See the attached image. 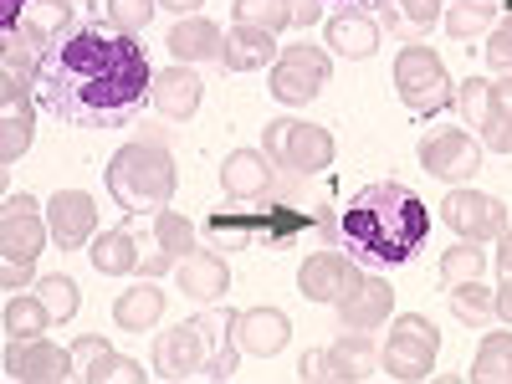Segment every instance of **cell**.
I'll use <instances>...</instances> for the list:
<instances>
[{"instance_id": "277c9868", "label": "cell", "mask_w": 512, "mask_h": 384, "mask_svg": "<svg viewBox=\"0 0 512 384\" xmlns=\"http://www.w3.org/2000/svg\"><path fill=\"white\" fill-rule=\"evenodd\" d=\"M108 195L113 205H123L128 216H159V210L175 200V159H169L164 144L154 139H134V144H123L113 159H108Z\"/></svg>"}, {"instance_id": "f5cc1de1", "label": "cell", "mask_w": 512, "mask_h": 384, "mask_svg": "<svg viewBox=\"0 0 512 384\" xmlns=\"http://www.w3.org/2000/svg\"><path fill=\"white\" fill-rule=\"evenodd\" d=\"M72 6H82V0H72Z\"/></svg>"}, {"instance_id": "4316f807", "label": "cell", "mask_w": 512, "mask_h": 384, "mask_svg": "<svg viewBox=\"0 0 512 384\" xmlns=\"http://www.w3.org/2000/svg\"><path fill=\"white\" fill-rule=\"evenodd\" d=\"M164 318V292L154 287V277H144L139 287H123L118 292V303H113V323L123 333H144Z\"/></svg>"}, {"instance_id": "7a4b0ae2", "label": "cell", "mask_w": 512, "mask_h": 384, "mask_svg": "<svg viewBox=\"0 0 512 384\" xmlns=\"http://www.w3.org/2000/svg\"><path fill=\"white\" fill-rule=\"evenodd\" d=\"M338 236H344L349 256L364 267H405L420 256L425 236H431V210H425V200L410 185L379 180V185H364L344 205Z\"/></svg>"}, {"instance_id": "f546056e", "label": "cell", "mask_w": 512, "mask_h": 384, "mask_svg": "<svg viewBox=\"0 0 512 384\" xmlns=\"http://www.w3.org/2000/svg\"><path fill=\"white\" fill-rule=\"evenodd\" d=\"M482 149L512 154V72L502 82H492V108H487V123H482Z\"/></svg>"}, {"instance_id": "7c38bea8", "label": "cell", "mask_w": 512, "mask_h": 384, "mask_svg": "<svg viewBox=\"0 0 512 384\" xmlns=\"http://www.w3.org/2000/svg\"><path fill=\"white\" fill-rule=\"evenodd\" d=\"M72 349H57L47 338H6V379L21 384H62L72 379Z\"/></svg>"}, {"instance_id": "11a10c76", "label": "cell", "mask_w": 512, "mask_h": 384, "mask_svg": "<svg viewBox=\"0 0 512 384\" xmlns=\"http://www.w3.org/2000/svg\"><path fill=\"white\" fill-rule=\"evenodd\" d=\"M344 6H349V0H344Z\"/></svg>"}, {"instance_id": "3957f363", "label": "cell", "mask_w": 512, "mask_h": 384, "mask_svg": "<svg viewBox=\"0 0 512 384\" xmlns=\"http://www.w3.org/2000/svg\"><path fill=\"white\" fill-rule=\"evenodd\" d=\"M236 313H200L154 338V374L164 379H231L236 374Z\"/></svg>"}, {"instance_id": "f35d334b", "label": "cell", "mask_w": 512, "mask_h": 384, "mask_svg": "<svg viewBox=\"0 0 512 384\" xmlns=\"http://www.w3.org/2000/svg\"><path fill=\"white\" fill-rule=\"evenodd\" d=\"M36 297H41V303H47L52 308V318H72L77 313V303H82V297H77V282L67 277V272H52V277H41L36 282Z\"/></svg>"}, {"instance_id": "8d00e7d4", "label": "cell", "mask_w": 512, "mask_h": 384, "mask_svg": "<svg viewBox=\"0 0 512 384\" xmlns=\"http://www.w3.org/2000/svg\"><path fill=\"white\" fill-rule=\"evenodd\" d=\"M236 21L241 26H262V31H287L292 26V0H236Z\"/></svg>"}, {"instance_id": "db71d44e", "label": "cell", "mask_w": 512, "mask_h": 384, "mask_svg": "<svg viewBox=\"0 0 512 384\" xmlns=\"http://www.w3.org/2000/svg\"><path fill=\"white\" fill-rule=\"evenodd\" d=\"M497 6H502V0H497Z\"/></svg>"}, {"instance_id": "6da1fadb", "label": "cell", "mask_w": 512, "mask_h": 384, "mask_svg": "<svg viewBox=\"0 0 512 384\" xmlns=\"http://www.w3.org/2000/svg\"><path fill=\"white\" fill-rule=\"evenodd\" d=\"M36 62V98L77 128H118L154 93V67L144 47L113 26H77Z\"/></svg>"}, {"instance_id": "484cf974", "label": "cell", "mask_w": 512, "mask_h": 384, "mask_svg": "<svg viewBox=\"0 0 512 384\" xmlns=\"http://www.w3.org/2000/svg\"><path fill=\"white\" fill-rule=\"evenodd\" d=\"M282 164L292 169V175H323V169L333 164V134H328L323 123H297V118H292Z\"/></svg>"}, {"instance_id": "b9f144b4", "label": "cell", "mask_w": 512, "mask_h": 384, "mask_svg": "<svg viewBox=\"0 0 512 384\" xmlns=\"http://www.w3.org/2000/svg\"><path fill=\"white\" fill-rule=\"evenodd\" d=\"M287 134H292V118H272V123H267L262 149H267V159H272V164H282V154H287Z\"/></svg>"}, {"instance_id": "60d3db41", "label": "cell", "mask_w": 512, "mask_h": 384, "mask_svg": "<svg viewBox=\"0 0 512 384\" xmlns=\"http://www.w3.org/2000/svg\"><path fill=\"white\" fill-rule=\"evenodd\" d=\"M487 62L497 72H512V16L502 26H492V41H487Z\"/></svg>"}, {"instance_id": "9a60e30c", "label": "cell", "mask_w": 512, "mask_h": 384, "mask_svg": "<svg viewBox=\"0 0 512 384\" xmlns=\"http://www.w3.org/2000/svg\"><path fill=\"white\" fill-rule=\"evenodd\" d=\"M364 272L354 267V256L344 251H313L303 267H297V292L308 297V303H338Z\"/></svg>"}, {"instance_id": "4fadbf2b", "label": "cell", "mask_w": 512, "mask_h": 384, "mask_svg": "<svg viewBox=\"0 0 512 384\" xmlns=\"http://www.w3.org/2000/svg\"><path fill=\"white\" fill-rule=\"evenodd\" d=\"M47 236L52 226L36 216V200L21 190V195H6L0 205V256H21V262H36L47 251Z\"/></svg>"}, {"instance_id": "44dd1931", "label": "cell", "mask_w": 512, "mask_h": 384, "mask_svg": "<svg viewBox=\"0 0 512 384\" xmlns=\"http://www.w3.org/2000/svg\"><path fill=\"white\" fill-rule=\"evenodd\" d=\"M175 277H180V292L195 297V303H221L231 292V267L221 251H190L185 262H175Z\"/></svg>"}, {"instance_id": "7dc6e473", "label": "cell", "mask_w": 512, "mask_h": 384, "mask_svg": "<svg viewBox=\"0 0 512 384\" xmlns=\"http://www.w3.org/2000/svg\"><path fill=\"white\" fill-rule=\"evenodd\" d=\"M318 16H323V0H292V26H303V31H308Z\"/></svg>"}, {"instance_id": "5bb4252c", "label": "cell", "mask_w": 512, "mask_h": 384, "mask_svg": "<svg viewBox=\"0 0 512 384\" xmlns=\"http://www.w3.org/2000/svg\"><path fill=\"white\" fill-rule=\"evenodd\" d=\"M47 226L62 251H77L98 236V200L88 190H57L47 200Z\"/></svg>"}, {"instance_id": "7bdbcfd3", "label": "cell", "mask_w": 512, "mask_h": 384, "mask_svg": "<svg viewBox=\"0 0 512 384\" xmlns=\"http://www.w3.org/2000/svg\"><path fill=\"white\" fill-rule=\"evenodd\" d=\"M441 6L446 0H400V16L410 26H431V21H441Z\"/></svg>"}, {"instance_id": "83f0119b", "label": "cell", "mask_w": 512, "mask_h": 384, "mask_svg": "<svg viewBox=\"0 0 512 384\" xmlns=\"http://www.w3.org/2000/svg\"><path fill=\"white\" fill-rule=\"evenodd\" d=\"M88 256H93V267L103 277H128V272H139V262H144L134 231H103V236H93Z\"/></svg>"}, {"instance_id": "603a6c76", "label": "cell", "mask_w": 512, "mask_h": 384, "mask_svg": "<svg viewBox=\"0 0 512 384\" xmlns=\"http://www.w3.org/2000/svg\"><path fill=\"white\" fill-rule=\"evenodd\" d=\"M164 41H169V57L175 62H221V52H226V31L205 16H180V26Z\"/></svg>"}, {"instance_id": "4dcf8cb0", "label": "cell", "mask_w": 512, "mask_h": 384, "mask_svg": "<svg viewBox=\"0 0 512 384\" xmlns=\"http://www.w3.org/2000/svg\"><path fill=\"white\" fill-rule=\"evenodd\" d=\"M57 318H52V308L41 303V297H11L6 303V318H0V328H6V338H41Z\"/></svg>"}, {"instance_id": "c3c4849f", "label": "cell", "mask_w": 512, "mask_h": 384, "mask_svg": "<svg viewBox=\"0 0 512 384\" xmlns=\"http://www.w3.org/2000/svg\"><path fill=\"white\" fill-rule=\"evenodd\" d=\"M497 241H502V246H497V272L512 277V221H507V231H502Z\"/></svg>"}, {"instance_id": "2e32d148", "label": "cell", "mask_w": 512, "mask_h": 384, "mask_svg": "<svg viewBox=\"0 0 512 384\" xmlns=\"http://www.w3.org/2000/svg\"><path fill=\"white\" fill-rule=\"evenodd\" d=\"M333 308H338V323H344V328L374 333V328L390 323V313H395V287L384 282V277H359Z\"/></svg>"}, {"instance_id": "7402d4cb", "label": "cell", "mask_w": 512, "mask_h": 384, "mask_svg": "<svg viewBox=\"0 0 512 384\" xmlns=\"http://www.w3.org/2000/svg\"><path fill=\"white\" fill-rule=\"evenodd\" d=\"M67 31H72V0H26V11L16 21V36L26 41L31 52H47L52 41H62Z\"/></svg>"}, {"instance_id": "f6af8a7d", "label": "cell", "mask_w": 512, "mask_h": 384, "mask_svg": "<svg viewBox=\"0 0 512 384\" xmlns=\"http://www.w3.org/2000/svg\"><path fill=\"white\" fill-rule=\"evenodd\" d=\"M108 379H123V384H144V379H149V369H144L139 359H123V354H118V359H113V369H108Z\"/></svg>"}, {"instance_id": "ffe728a7", "label": "cell", "mask_w": 512, "mask_h": 384, "mask_svg": "<svg viewBox=\"0 0 512 384\" xmlns=\"http://www.w3.org/2000/svg\"><path fill=\"white\" fill-rule=\"evenodd\" d=\"M221 190L231 200H267L272 195V159L267 149H231L221 164Z\"/></svg>"}, {"instance_id": "d590c367", "label": "cell", "mask_w": 512, "mask_h": 384, "mask_svg": "<svg viewBox=\"0 0 512 384\" xmlns=\"http://www.w3.org/2000/svg\"><path fill=\"white\" fill-rule=\"evenodd\" d=\"M451 313H456L461 323L482 328V323L497 318V297L482 287V277H477V282H461V287H451Z\"/></svg>"}, {"instance_id": "f907efd6", "label": "cell", "mask_w": 512, "mask_h": 384, "mask_svg": "<svg viewBox=\"0 0 512 384\" xmlns=\"http://www.w3.org/2000/svg\"><path fill=\"white\" fill-rule=\"evenodd\" d=\"M497 318L512 323V277H502V287H497Z\"/></svg>"}, {"instance_id": "ee69618b", "label": "cell", "mask_w": 512, "mask_h": 384, "mask_svg": "<svg viewBox=\"0 0 512 384\" xmlns=\"http://www.w3.org/2000/svg\"><path fill=\"white\" fill-rule=\"evenodd\" d=\"M31 267H36V262H21V256H0V282H6L11 292H21V287H31Z\"/></svg>"}, {"instance_id": "8fae6325", "label": "cell", "mask_w": 512, "mask_h": 384, "mask_svg": "<svg viewBox=\"0 0 512 384\" xmlns=\"http://www.w3.org/2000/svg\"><path fill=\"white\" fill-rule=\"evenodd\" d=\"M441 216L446 226L461 236V241H497L507 231V205L497 195H482V190H466L456 185L446 200H441Z\"/></svg>"}, {"instance_id": "52a82bcc", "label": "cell", "mask_w": 512, "mask_h": 384, "mask_svg": "<svg viewBox=\"0 0 512 384\" xmlns=\"http://www.w3.org/2000/svg\"><path fill=\"white\" fill-rule=\"evenodd\" d=\"M36 67L41 62H16V52L6 47V72H0V159L6 164H16L36 134V108L26 93L36 88Z\"/></svg>"}, {"instance_id": "836d02e7", "label": "cell", "mask_w": 512, "mask_h": 384, "mask_svg": "<svg viewBox=\"0 0 512 384\" xmlns=\"http://www.w3.org/2000/svg\"><path fill=\"white\" fill-rule=\"evenodd\" d=\"M154 246L164 251V256H175V262H185V256L195 251V226L180 216V210H159L154 216Z\"/></svg>"}, {"instance_id": "ab89813d", "label": "cell", "mask_w": 512, "mask_h": 384, "mask_svg": "<svg viewBox=\"0 0 512 384\" xmlns=\"http://www.w3.org/2000/svg\"><path fill=\"white\" fill-rule=\"evenodd\" d=\"M154 6L159 0H108V26L123 36H139L154 21Z\"/></svg>"}, {"instance_id": "5b68a950", "label": "cell", "mask_w": 512, "mask_h": 384, "mask_svg": "<svg viewBox=\"0 0 512 384\" xmlns=\"http://www.w3.org/2000/svg\"><path fill=\"white\" fill-rule=\"evenodd\" d=\"M210 241L226 246V251H241V246H292L303 231H313V216L292 205H267V210H216V216L205 221Z\"/></svg>"}, {"instance_id": "816d5d0a", "label": "cell", "mask_w": 512, "mask_h": 384, "mask_svg": "<svg viewBox=\"0 0 512 384\" xmlns=\"http://www.w3.org/2000/svg\"><path fill=\"white\" fill-rule=\"evenodd\" d=\"M159 6H164V11H175V16H195L205 0H159Z\"/></svg>"}, {"instance_id": "9c48e42d", "label": "cell", "mask_w": 512, "mask_h": 384, "mask_svg": "<svg viewBox=\"0 0 512 384\" xmlns=\"http://www.w3.org/2000/svg\"><path fill=\"white\" fill-rule=\"evenodd\" d=\"M328 82V52L308 47V41H292L282 47V57L272 62V98L277 103H313Z\"/></svg>"}, {"instance_id": "1f68e13d", "label": "cell", "mask_w": 512, "mask_h": 384, "mask_svg": "<svg viewBox=\"0 0 512 384\" xmlns=\"http://www.w3.org/2000/svg\"><path fill=\"white\" fill-rule=\"evenodd\" d=\"M482 272H487V251H482V241L446 246V256H441V282H446V292L461 287V282H477Z\"/></svg>"}, {"instance_id": "e575fe53", "label": "cell", "mask_w": 512, "mask_h": 384, "mask_svg": "<svg viewBox=\"0 0 512 384\" xmlns=\"http://www.w3.org/2000/svg\"><path fill=\"white\" fill-rule=\"evenodd\" d=\"M113 349H108V338L98 333H82L77 344H72V364H77V379H88V384H108V369H113Z\"/></svg>"}, {"instance_id": "f1b7e54d", "label": "cell", "mask_w": 512, "mask_h": 384, "mask_svg": "<svg viewBox=\"0 0 512 384\" xmlns=\"http://www.w3.org/2000/svg\"><path fill=\"white\" fill-rule=\"evenodd\" d=\"M466 379H472V384H512V333H502V328L487 333Z\"/></svg>"}, {"instance_id": "ac0fdd59", "label": "cell", "mask_w": 512, "mask_h": 384, "mask_svg": "<svg viewBox=\"0 0 512 384\" xmlns=\"http://www.w3.org/2000/svg\"><path fill=\"white\" fill-rule=\"evenodd\" d=\"M200 98H205V82L190 72V62H175V67L154 72V93H149V103H154L159 118H169V123H190L195 108H200Z\"/></svg>"}, {"instance_id": "74e56055", "label": "cell", "mask_w": 512, "mask_h": 384, "mask_svg": "<svg viewBox=\"0 0 512 384\" xmlns=\"http://www.w3.org/2000/svg\"><path fill=\"white\" fill-rule=\"evenodd\" d=\"M456 113H461V123H487V108H492V82L487 77H466V82H456Z\"/></svg>"}, {"instance_id": "cb8c5ba5", "label": "cell", "mask_w": 512, "mask_h": 384, "mask_svg": "<svg viewBox=\"0 0 512 384\" xmlns=\"http://www.w3.org/2000/svg\"><path fill=\"white\" fill-rule=\"evenodd\" d=\"M282 52H277V31H262V26H231L226 31V52H221V67L226 72H256V67H272Z\"/></svg>"}, {"instance_id": "30bf717a", "label": "cell", "mask_w": 512, "mask_h": 384, "mask_svg": "<svg viewBox=\"0 0 512 384\" xmlns=\"http://www.w3.org/2000/svg\"><path fill=\"white\" fill-rule=\"evenodd\" d=\"M420 169L446 185H461L482 169V144L466 128H436V134L420 139Z\"/></svg>"}, {"instance_id": "e0dca14e", "label": "cell", "mask_w": 512, "mask_h": 384, "mask_svg": "<svg viewBox=\"0 0 512 384\" xmlns=\"http://www.w3.org/2000/svg\"><path fill=\"white\" fill-rule=\"evenodd\" d=\"M374 374H384V364H379V349H374V338H369L364 328H349L338 344L323 349V379L364 384V379H374Z\"/></svg>"}, {"instance_id": "ba28073f", "label": "cell", "mask_w": 512, "mask_h": 384, "mask_svg": "<svg viewBox=\"0 0 512 384\" xmlns=\"http://www.w3.org/2000/svg\"><path fill=\"white\" fill-rule=\"evenodd\" d=\"M436 354H441L436 323L425 318V313H400V318L390 323V344L379 349V364H384V379L415 384V379H431Z\"/></svg>"}, {"instance_id": "d6a6232c", "label": "cell", "mask_w": 512, "mask_h": 384, "mask_svg": "<svg viewBox=\"0 0 512 384\" xmlns=\"http://www.w3.org/2000/svg\"><path fill=\"white\" fill-rule=\"evenodd\" d=\"M492 21H497V0H451V11H446V31L456 41L492 31Z\"/></svg>"}, {"instance_id": "8992f818", "label": "cell", "mask_w": 512, "mask_h": 384, "mask_svg": "<svg viewBox=\"0 0 512 384\" xmlns=\"http://www.w3.org/2000/svg\"><path fill=\"white\" fill-rule=\"evenodd\" d=\"M395 93L410 113L431 118V113L451 108L456 82L446 77V62L425 47V41H410V47H400V57H395Z\"/></svg>"}, {"instance_id": "d6986e66", "label": "cell", "mask_w": 512, "mask_h": 384, "mask_svg": "<svg viewBox=\"0 0 512 384\" xmlns=\"http://www.w3.org/2000/svg\"><path fill=\"white\" fill-rule=\"evenodd\" d=\"M236 344L241 354H256V359H272L287 349V338H292V323L282 308H241L236 313Z\"/></svg>"}, {"instance_id": "d4e9b609", "label": "cell", "mask_w": 512, "mask_h": 384, "mask_svg": "<svg viewBox=\"0 0 512 384\" xmlns=\"http://www.w3.org/2000/svg\"><path fill=\"white\" fill-rule=\"evenodd\" d=\"M379 41H384V31H379V21H374L369 11H338V16L328 21V47H333L338 57H349V62L374 57Z\"/></svg>"}, {"instance_id": "bcb514c9", "label": "cell", "mask_w": 512, "mask_h": 384, "mask_svg": "<svg viewBox=\"0 0 512 384\" xmlns=\"http://www.w3.org/2000/svg\"><path fill=\"white\" fill-rule=\"evenodd\" d=\"M21 11H26V0H0V36H16V21H21Z\"/></svg>"}, {"instance_id": "681fc988", "label": "cell", "mask_w": 512, "mask_h": 384, "mask_svg": "<svg viewBox=\"0 0 512 384\" xmlns=\"http://www.w3.org/2000/svg\"><path fill=\"white\" fill-rule=\"evenodd\" d=\"M297 379H323V354H303V359H297Z\"/></svg>"}]
</instances>
